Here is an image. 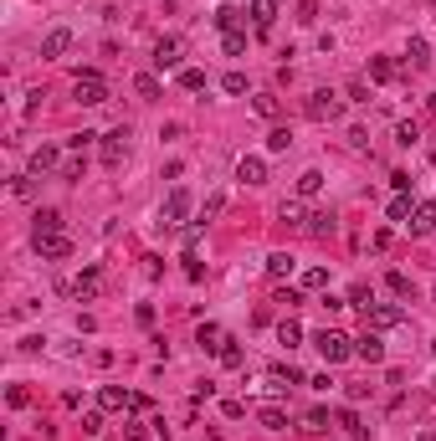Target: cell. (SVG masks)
<instances>
[{"instance_id":"obj_1","label":"cell","mask_w":436,"mask_h":441,"mask_svg":"<svg viewBox=\"0 0 436 441\" xmlns=\"http://www.w3.org/2000/svg\"><path fill=\"white\" fill-rule=\"evenodd\" d=\"M313 349H319L328 365H344V359L354 354V339H349V334H339V329H319V334H313Z\"/></svg>"},{"instance_id":"obj_2","label":"cell","mask_w":436,"mask_h":441,"mask_svg":"<svg viewBox=\"0 0 436 441\" xmlns=\"http://www.w3.org/2000/svg\"><path fill=\"white\" fill-rule=\"evenodd\" d=\"M344 103H349V98H339V93H328V87H319V93L303 103V113H308L313 123H334L339 113H344Z\"/></svg>"},{"instance_id":"obj_3","label":"cell","mask_w":436,"mask_h":441,"mask_svg":"<svg viewBox=\"0 0 436 441\" xmlns=\"http://www.w3.org/2000/svg\"><path fill=\"white\" fill-rule=\"evenodd\" d=\"M72 98L83 103V108H98V103H108V83H103L98 72H77V83H72Z\"/></svg>"},{"instance_id":"obj_4","label":"cell","mask_w":436,"mask_h":441,"mask_svg":"<svg viewBox=\"0 0 436 441\" xmlns=\"http://www.w3.org/2000/svg\"><path fill=\"white\" fill-rule=\"evenodd\" d=\"M98 154H103V164H108V170H118V164L128 159V128H124V123L108 128V134H103V144H98Z\"/></svg>"},{"instance_id":"obj_5","label":"cell","mask_w":436,"mask_h":441,"mask_svg":"<svg viewBox=\"0 0 436 441\" xmlns=\"http://www.w3.org/2000/svg\"><path fill=\"white\" fill-rule=\"evenodd\" d=\"M364 313V329H395V323H405V308H395V303H369V308H360Z\"/></svg>"},{"instance_id":"obj_6","label":"cell","mask_w":436,"mask_h":441,"mask_svg":"<svg viewBox=\"0 0 436 441\" xmlns=\"http://www.w3.org/2000/svg\"><path fill=\"white\" fill-rule=\"evenodd\" d=\"M180 36H160V42H154V72H175L180 67Z\"/></svg>"},{"instance_id":"obj_7","label":"cell","mask_w":436,"mask_h":441,"mask_svg":"<svg viewBox=\"0 0 436 441\" xmlns=\"http://www.w3.org/2000/svg\"><path fill=\"white\" fill-rule=\"evenodd\" d=\"M236 180H242V185H267V159H262V154H242V159H236Z\"/></svg>"},{"instance_id":"obj_8","label":"cell","mask_w":436,"mask_h":441,"mask_svg":"<svg viewBox=\"0 0 436 441\" xmlns=\"http://www.w3.org/2000/svg\"><path fill=\"white\" fill-rule=\"evenodd\" d=\"M185 216H190V190H169V200H165V211H160V220H165V226H180V220Z\"/></svg>"},{"instance_id":"obj_9","label":"cell","mask_w":436,"mask_h":441,"mask_svg":"<svg viewBox=\"0 0 436 441\" xmlns=\"http://www.w3.org/2000/svg\"><path fill=\"white\" fill-rule=\"evenodd\" d=\"M36 252H42L47 262H62V257H72V241L62 236V231H57V236H36Z\"/></svg>"},{"instance_id":"obj_10","label":"cell","mask_w":436,"mask_h":441,"mask_svg":"<svg viewBox=\"0 0 436 441\" xmlns=\"http://www.w3.org/2000/svg\"><path fill=\"white\" fill-rule=\"evenodd\" d=\"M405 226H411L416 236H431V231H436V205H431V200H421L416 211H411V220H405Z\"/></svg>"},{"instance_id":"obj_11","label":"cell","mask_w":436,"mask_h":441,"mask_svg":"<svg viewBox=\"0 0 436 441\" xmlns=\"http://www.w3.org/2000/svg\"><path fill=\"white\" fill-rule=\"evenodd\" d=\"M354 354H360V359H364V365H380V359H385V344H380V334H375V329H369V334H364V339H354Z\"/></svg>"},{"instance_id":"obj_12","label":"cell","mask_w":436,"mask_h":441,"mask_svg":"<svg viewBox=\"0 0 436 441\" xmlns=\"http://www.w3.org/2000/svg\"><path fill=\"white\" fill-rule=\"evenodd\" d=\"M67 46H72V31H67V26H57V31H47V42H42V57H47V62H57Z\"/></svg>"},{"instance_id":"obj_13","label":"cell","mask_w":436,"mask_h":441,"mask_svg":"<svg viewBox=\"0 0 436 441\" xmlns=\"http://www.w3.org/2000/svg\"><path fill=\"white\" fill-rule=\"evenodd\" d=\"M98 288H103V272H98V267H83V277L72 282V293L83 297V303H92V297H98Z\"/></svg>"},{"instance_id":"obj_14","label":"cell","mask_w":436,"mask_h":441,"mask_svg":"<svg viewBox=\"0 0 436 441\" xmlns=\"http://www.w3.org/2000/svg\"><path fill=\"white\" fill-rule=\"evenodd\" d=\"M277 220H283V226H287V231H308V220H313V216H308V211H303V200H287V205H283V211H277Z\"/></svg>"},{"instance_id":"obj_15","label":"cell","mask_w":436,"mask_h":441,"mask_svg":"<svg viewBox=\"0 0 436 441\" xmlns=\"http://www.w3.org/2000/svg\"><path fill=\"white\" fill-rule=\"evenodd\" d=\"M195 344H201L206 354H221V344H226V334H221V323H201V329H195Z\"/></svg>"},{"instance_id":"obj_16","label":"cell","mask_w":436,"mask_h":441,"mask_svg":"<svg viewBox=\"0 0 436 441\" xmlns=\"http://www.w3.org/2000/svg\"><path fill=\"white\" fill-rule=\"evenodd\" d=\"M57 159H62V149H57V144H42V149H31V175H47V170H57Z\"/></svg>"},{"instance_id":"obj_17","label":"cell","mask_w":436,"mask_h":441,"mask_svg":"<svg viewBox=\"0 0 436 441\" xmlns=\"http://www.w3.org/2000/svg\"><path fill=\"white\" fill-rule=\"evenodd\" d=\"M246 16H252L257 31H272V21H277V0H252V10H246Z\"/></svg>"},{"instance_id":"obj_18","label":"cell","mask_w":436,"mask_h":441,"mask_svg":"<svg viewBox=\"0 0 436 441\" xmlns=\"http://www.w3.org/2000/svg\"><path fill=\"white\" fill-rule=\"evenodd\" d=\"M334 421H339V426H344V436H349V441H369V426H364L360 416H354V410H349V406H344V410H339V416H334Z\"/></svg>"},{"instance_id":"obj_19","label":"cell","mask_w":436,"mask_h":441,"mask_svg":"<svg viewBox=\"0 0 436 441\" xmlns=\"http://www.w3.org/2000/svg\"><path fill=\"white\" fill-rule=\"evenodd\" d=\"M369 77H375V83H395V77H401V62L395 57H369Z\"/></svg>"},{"instance_id":"obj_20","label":"cell","mask_w":436,"mask_h":441,"mask_svg":"<svg viewBox=\"0 0 436 441\" xmlns=\"http://www.w3.org/2000/svg\"><path fill=\"white\" fill-rule=\"evenodd\" d=\"M267 380H272V390H293V385H303V374H298L293 365H272Z\"/></svg>"},{"instance_id":"obj_21","label":"cell","mask_w":436,"mask_h":441,"mask_svg":"<svg viewBox=\"0 0 436 441\" xmlns=\"http://www.w3.org/2000/svg\"><path fill=\"white\" fill-rule=\"evenodd\" d=\"M128 400H134V395L118 390V385H103V390H98V406L103 410H128Z\"/></svg>"},{"instance_id":"obj_22","label":"cell","mask_w":436,"mask_h":441,"mask_svg":"<svg viewBox=\"0 0 436 441\" xmlns=\"http://www.w3.org/2000/svg\"><path fill=\"white\" fill-rule=\"evenodd\" d=\"M57 231H62V211L42 205V211H36V236H57Z\"/></svg>"},{"instance_id":"obj_23","label":"cell","mask_w":436,"mask_h":441,"mask_svg":"<svg viewBox=\"0 0 436 441\" xmlns=\"http://www.w3.org/2000/svg\"><path fill=\"white\" fill-rule=\"evenodd\" d=\"M324 190V170H303L298 175V200H313Z\"/></svg>"},{"instance_id":"obj_24","label":"cell","mask_w":436,"mask_h":441,"mask_svg":"<svg viewBox=\"0 0 436 441\" xmlns=\"http://www.w3.org/2000/svg\"><path fill=\"white\" fill-rule=\"evenodd\" d=\"M257 421L267 426V431H287V410H283V406H262Z\"/></svg>"},{"instance_id":"obj_25","label":"cell","mask_w":436,"mask_h":441,"mask_svg":"<svg viewBox=\"0 0 436 441\" xmlns=\"http://www.w3.org/2000/svg\"><path fill=\"white\" fill-rule=\"evenodd\" d=\"M242 21H246V16H242V10H231V6H221V10H216V26H221V36H226V31H246Z\"/></svg>"},{"instance_id":"obj_26","label":"cell","mask_w":436,"mask_h":441,"mask_svg":"<svg viewBox=\"0 0 436 441\" xmlns=\"http://www.w3.org/2000/svg\"><path fill=\"white\" fill-rule=\"evenodd\" d=\"M405 57H411V67H431V46H426V36H411Z\"/></svg>"},{"instance_id":"obj_27","label":"cell","mask_w":436,"mask_h":441,"mask_svg":"<svg viewBox=\"0 0 436 441\" xmlns=\"http://www.w3.org/2000/svg\"><path fill=\"white\" fill-rule=\"evenodd\" d=\"M134 93H139L144 103H154V98H160V77H154V72H139V77H134Z\"/></svg>"},{"instance_id":"obj_28","label":"cell","mask_w":436,"mask_h":441,"mask_svg":"<svg viewBox=\"0 0 436 441\" xmlns=\"http://www.w3.org/2000/svg\"><path fill=\"white\" fill-rule=\"evenodd\" d=\"M252 108H257V119H277V113H283V103H277V93H257Z\"/></svg>"},{"instance_id":"obj_29","label":"cell","mask_w":436,"mask_h":441,"mask_svg":"<svg viewBox=\"0 0 436 441\" xmlns=\"http://www.w3.org/2000/svg\"><path fill=\"white\" fill-rule=\"evenodd\" d=\"M303 339V323L298 318H283V323H277V344H287V349H293Z\"/></svg>"},{"instance_id":"obj_30","label":"cell","mask_w":436,"mask_h":441,"mask_svg":"<svg viewBox=\"0 0 436 441\" xmlns=\"http://www.w3.org/2000/svg\"><path fill=\"white\" fill-rule=\"evenodd\" d=\"M267 277H293V257H287V252H272L267 257Z\"/></svg>"},{"instance_id":"obj_31","label":"cell","mask_w":436,"mask_h":441,"mask_svg":"<svg viewBox=\"0 0 436 441\" xmlns=\"http://www.w3.org/2000/svg\"><path fill=\"white\" fill-rule=\"evenodd\" d=\"M328 426H334V416H328L324 406H313L308 416H303V431H328Z\"/></svg>"},{"instance_id":"obj_32","label":"cell","mask_w":436,"mask_h":441,"mask_svg":"<svg viewBox=\"0 0 436 441\" xmlns=\"http://www.w3.org/2000/svg\"><path fill=\"white\" fill-rule=\"evenodd\" d=\"M175 77H180V87H185V93H201V87H206V72H201V67H180Z\"/></svg>"},{"instance_id":"obj_33","label":"cell","mask_w":436,"mask_h":441,"mask_svg":"<svg viewBox=\"0 0 436 441\" xmlns=\"http://www.w3.org/2000/svg\"><path fill=\"white\" fill-rule=\"evenodd\" d=\"M221 365H226V370H242L246 365V354H242V344H236V339L221 344Z\"/></svg>"},{"instance_id":"obj_34","label":"cell","mask_w":436,"mask_h":441,"mask_svg":"<svg viewBox=\"0 0 436 441\" xmlns=\"http://www.w3.org/2000/svg\"><path fill=\"white\" fill-rule=\"evenodd\" d=\"M267 149L272 154H287V149H293V128H272V134H267Z\"/></svg>"},{"instance_id":"obj_35","label":"cell","mask_w":436,"mask_h":441,"mask_svg":"<svg viewBox=\"0 0 436 441\" xmlns=\"http://www.w3.org/2000/svg\"><path fill=\"white\" fill-rule=\"evenodd\" d=\"M385 282H390V293H395V297H416V282L405 277V272H390Z\"/></svg>"},{"instance_id":"obj_36","label":"cell","mask_w":436,"mask_h":441,"mask_svg":"<svg viewBox=\"0 0 436 441\" xmlns=\"http://www.w3.org/2000/svg\"><path fill=\"white\" fill-rule=\"evenodd\" d=\"M221 51H226V57H242L246 51V31H226L221 36Z\"/></svg>"},{"instance_id":"obj_37","label":"cell","mask_w":436,"mask_h":441,"mask_svg":"<svg viewBox=\"0 0 436 441\" xmlns=\"http://www.w3.org/2000/svg\"><path fill=\"white\" fill-rule=\"evenodd\" d=\"M221 211H226V196H206V205H201V226H206V220H216Z\"/></svg>"},{"instance_id":"obj_38","label":"cell","mask_w":436,"mask_h":441,"mask_svg":"<svg viewBox=\"0 0 436 441\" xmlns=\"http://www.w3.org/2000/svg\"><path fill=\"white\" fill-rule=\"evenodd\" d=\"M308 231H313V236H334L339 220H334V216H313V220H308Z\"/></svg>"},{"instance_id":"obj_39","label":"cell","mask_w":436,"mask_h":441,"mask_svg":"<svg viewBox=\"0 0 436 441\" xmlns=\"http://www.w3.org/2000/svg\"><path fill=\"white\" fill-rule=\"evenodd\" d=\"M303 288H313V293L328 288V267H308V272H303Z\"/></svg>"},{"instance_id":"obj_40","label":"cell","mask_w":436,"mask_h":441,"mask_svg":"<svg viewBox=\"0 0 436 441\" xmlns=\"http://www.w3.org/2000/svg\"><path fill=\"white\" fill-rule=\"evenodd\" d=\"M221 87H226L231 98H242L246 93V72H226V77H221Z\"/></svg>"},{"instance_id":"obj_41","label":"cell","mask_w":436,"mask_h":441,"mask_svg":"<svg viewBox=\"0 0 436 441\" xmlns=\"http://www.w3.org/2000/svg\"><path fill=\"white\" fill-rule=\"evenodd\" d=\"M411 211H416L411 196H395V200H390V220H411Z\"/></svg>"},{"instance_id":"obj_42","label":"cell","mask_w":436,"mask_h":441,"mask_svg":"<svg viewBox=\"0 0 436 441\" xmlns=\"http://www.w3.org/2000/svg\"><path fill=\"white\" fill-rule=\"evenodd\" d=\"M344 98H349V103H369V87H364V77H354V83L344 87Z\"/></svg>"},{"instance_id":"obj_43","label":"cell","mask_w":436,"mask_h":441,"mask_svg":"<svg viewBox=\"0 0 436 441\" xmlns=\"http://www.w3.org/2000/svg\"><path fill=\"white\" fill-rule=\"evenodd\" d=\"M124 436H128V441H144V436H149V426H144L139 416H128V421H124Z\"/></svg>"},{"instance_id":"obj_44","label":"cell","mask_w":436,"mask_h":441,"mask_svg":"<svg viewBox=\"0 0 436 441\" xmlns=\"http://www.w3.org/2000/svg\"><path fill=\"white\" fill-rule=\"evenodd\" d=\"M185 277H190V282L206 277V267H201V257H195V252H185Z\"/></svg>"},{"instance_id":"obj_45","label":"cell","mask_w":436,"mask_h":441,"mask_svg":"<svg viewBox=\"0 0 436 441\" xmlns=\"http://www.w3.org/2000/svg\"><path fill=\"white\" fill-rule=\"evenodd\" d=\"M349 303H354V308H369L375 297H369V288H364V282H354V288H349Z\"/></svg>"},{"instance_id":"obj_46","label":"cell","mask_w":436,"mask_h":441,"mask_svg":"<svg viewBox=\"0 0 436 441\" xmlns=\"http://www.w3.org/2000/svg\"><path fill=\"white\" fill-rule=\"evenodd\" d=\"M395 139H401V144H405V149H411V144H416V139H421V128H416V123H401V128H395Z\"/></svg>"},{"instance_id":"obj_47","label":"cell","mask_w":436,"mask_h":441,"mask_svg":"<svg viewBox=\"0 0 436 441\" xmlns=\"http://www.w3.org/2000/svg\"><path fill=\"white\" fill-rule=\"evenodd\" d=\"M6 400H10V406H31V390H26V385H10Z\"/></svg>"},{"instance_id":"obj_48","label":"cell","mask_w":436,"mask_h":441,"mask_svg":"<svg viewBox=\"0 0 436 441\" xmlns=\"http://www.w3.org/2000/svg\"><path fill=\"white\" fill-rule=\"evenodd\" d=\"M92 139H103V134H87V128H83V134H72V139H67V144H72V149H77V154H83V149H87V144H92Z\"/></svg>"},{"instance_id":"obj_49","label":"cell","mask_w":436,"mask_h":441,"mask_svg":"<svg viewBox=\"0 0 436 441\" xmlns=\"http://www.w3.org/2000/svg\"><path fill=\"white\" fill-rule=\"evenodd\" d=\"M390 185H395V196H405V190H411V175H405V170H395V175H390Z\"/></svg>"},{"instance_id":"obj_50","label":"cell","mask_w":436,"mask_h":441,"mask_svg":"<svg viewBox=\"0 0 436 441\" xmlns=\"http://www.w3.org/2000/svg\"><path fill=\"white\" fill-rule=\"evenodd\" d=\"M431 354H436V339H431Z\"/></svg>"}]
</instances>
